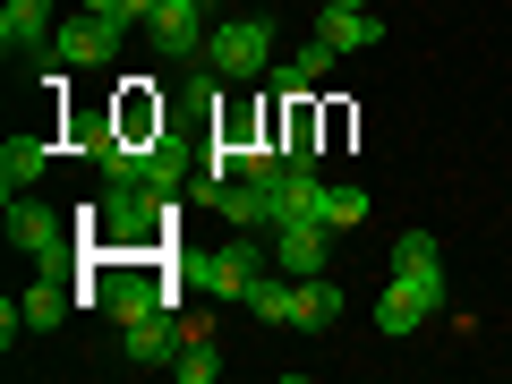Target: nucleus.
<instances>
[{"label":"nucleus","instance_id":"nucleus-1","mask_svg":"<svg viewBox=\"0 0 512 384\" xmlns=\"http://www.w3.org/2000/svg\"><path fill=\"white\" fill-rule=\"evenodd\" d=\"M265 274H274V239H265V231H231L222 248H197V256L180 265L188 291H205V299H239V308H248V291H256Z\"/></svg>","mask_w":512,"mask_h":384},{"label":"nucleus","instance_id":"nucleus-2","mask_svg":"<svg viewBox=\"0 0 512 384\" xmlns=\"http://www.w3.org/2000/svg\"><path fill=\"white\" fill-rule=\"evenodd\" d=\"M9 248H18L35 274H69V265H86V239H77V222L52 214L35 188H18V197H9Z\"/></svg>","mask_w":512,"mask_h":384},{"label":"nucleus","instance_id":"nucleus-3","mask_svg":"<svg viewBox=\"0 0 512 384\" xmlns=\"http://www.w3.org/2000/svg\"><path fill=\"white\" fill-rule=\"evenodd\" d=\"M205 69L231 77V86L265 77V69H274V18H214V35H205Z\"/></svg>","mask_w":512,"mask_h":384},{"label":"nucleus","instance_id":"nucleus-4","mask_svg":"<svg viewBox=\"0 0 512 384\" xmlns=\"http://www.w3.org/2000/svg\"><path fill=\"white\" fill-rule=\"evenodd\" d=\"M120 43H128V26L103 18V9H86V18H60V35H52V52H43V60H60V69H111Z\"/></svg>","mask_w":512,"mask_h":384},{"label":"nucleus","instance_id":"nucleus-5","mask_svg":"<svg viewBox=\"0 0 512 384\" xmlns=\"http://www.w3.org/2000/svg\"><path fill=\"white\" fill-rule=\"evenodd\" d=\"M436 308H444V282L393 274V282H384V291H376V333H384V342H402V333H419V325H427V316H436Z\"/></svg>","mask_w":512,"mask_h":384},{"label":"nucleus","instance_id":"nucleus-6","mask_svg":"<svg viewBox=\"0 0 512 384\" xmlns=\"http://www.w3.org/2000/svg\"><path fill=\"white\" fill-rule=\"evenodd\" d=\"M146 35H154V60H205V35H214V26H205L197 0H163L146 18Z\"/></svg>","mask_w":512,"mask_h":384},{"label":"nucleus","instance_id":"nucleus-7","mask_svg":"<svg viewBox=\"0 0 512 384\" xmlns=\"http://www.w3.org/2000/svg\"><path fill=\"white\" fill-rule=\"evenodd\" d=\"M248 308L265 316V325L316 333V299H308V282H299V274H282V265H274V274H265V282H256V291H248Z\"/></svg>","mask_w":512,"mask_h":384},{"label":"nucleus","instance_id":"nucleus-8","mask_svg":"<svg viewBox=\"0 0 512 384\" xmlns=\"http://www.w3.org/2000/svg\"><path fill=\"white\" fill-rule=\"evenodd\" d=\"M52 35H60L52 0H9V9H0V52H9V60H35V52H52Z\"/></svg>","mask_w":512,"mask_h":384},{"label":"nucleus","instance_id":"nucleus-9","mask_svg":"<svg viewBox=\"0 0 512 384\" xmlns=\"http://www.w3.org/2000/svg\"><path fill=\"white\" fill-rule=\"evenodd\" d=\"M274 265L299 274V282H316L333 265V231H325V222H282V231H274Z\"/></svg>","mask_w":512,"mask_h":384},{"label":"nucleus","instance_id":"nucleus-10","mask_svg":"<svg viewBox=\"0 0 512 384\" xmlns=\"http://www.w3.org/2000/svg\"><path fill=\"white\" fill-rule=\"evenodd\" d=\"M188 342V316H171V308H154V316H137V325H120V350L137 367H171V350Z\"/></svg>","mask_w":512,"mask_h":384},{"label":"nucleus","instance_id":"nucleus-11","mask_svg":"<svg viewBox=\"0 0 512 384\" xmlns=\"http://www.w3.org/2000/svg\"><path fill=\"white\" fill-rule=\"evenodd\" d=\"M43 171H52V137H43V128H18V137L0 146V197H18V188H35Z\"/></svg>","mask_w":512,"mask_h":384},{"label":"nucleus","instance_id":"nucleus-12","mask_svg":"<svg viewBox=\"0 0 512 384\" xmlns=\"http://www.w3.org/2000/svg\"><path fill=\"white\" fill-rule=\"evenodd\" d=\"M18 308H26V333H52L60 316L77 308V282H60V274H35V282L18 291Z\"/></svg>","mask_w":512,"mask_h":384},{"label":"nucleus","instance_id":"nucleus-13","mask_svg":"<svg viewBox=\"0 0 512 384\" xmlns=\"http://www.w3.org/2000/svg\"><path fill=\"white\" fill-rule=\"evenodd\" d=\"M316 35L350 60V52H367V43H384V18H367V9H316Z\"/></svg>","mask_w":512,"mask_h":384},{"label":"nucleus","instance_id":"nucleus-14","mask_svg":"<svg viewBox=\"0 0 512 384\" xmlns=\"http://www.w3.org/2000/svg\"><path fill=\"white\" fill-rule=\"evenodd\" d=\"M120 128H128V137H154V128H171V120H163V94H154V77H128V94H120Z\"/></svg>","mask_w":512,"mask_h":384},{"label":"nucleus","instance_id":"nucleus-15","mask_svg":"<svg viewBox=\"0 0 512 384\" xmlns=\"http://www.w3.org/2000/svg\"><path fill=\"white\" fill-rule=\"evenodd\" d=\"M393 274H419V282H444V248L427 231H402L393 239Z\"/></svg>","mask_w":512,"mask_h":384},{"label":"nucleus","instance_id":"nucleus-16","mask_svg":"<svg viewBox=\"0 0 512 384\" xmlns=\"http://www.w3.org/2000/svg\"><path fill=\"white\" fill-rule=\"evenodd\" d=\"M171 376H180V384H214V376H222V350H214V333H188V342L171 350Z\"/></svg>","mask_w":512,"mask_h":384},{"label":"nucleus","instance_id":"nucleus-17","mask_svg":"<svg viewBox=\"0 0 512 384\" xmlns=\"http://www.w3.org/2000/svg\"><path fill=\"white\" fill-rule=\"evenodd\" d=\"M367 222V188H325V231L342 239V231H359Z\"/></svg>","mask_w":512,"mask_h":384},{"label":"nucleus","instance_id":"nucleus-18","mask_svg":"<svg viewBox=\"0 0 512 384\" xmlns=\"http://www.w3.org/2000/svg\"><path fill=\"white\" fill-rule=\"evenodd\" d=\"M308 299H316V333H325L333 316H342V299H350V291H342L333 274H316V282H308Z\"/></svg>","mask_w":512,"mask_h":384},{"label":"nucleus","instance_id":"nucleus-19","mask_svg":"<svg viewBox=\"0 0 512 384\" xmlns=\"http://www.w3.org/2000/svg\"><path fill=\"white\" fill-rule=\"evenodd\" d=\"M316 9H367V0H316Z\"/></svg>","mask_w":512,"mask_h":384},{"label":"nucleus","instance_id":"nucleus-20","mask_svg":"<svg viewBox=\"0 0 512 384\" xmlns=\"http://www.w3.org/2000/svg\"><path fill=\"white\" fill-rule=\"evenodd\" d=\"M197 9H214V0H197Z\"/></svg>","mask_w":512,"mask_h":384}]
</instances>
